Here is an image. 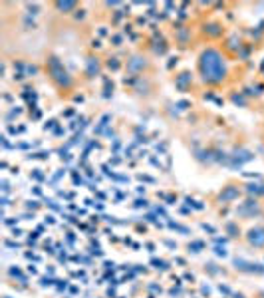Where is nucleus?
I'll return each mask as SVG.
<instances>
[{"mask_svg":"<svg viewBox=\"0 0 264 298\" xmlns=\"http://www.w3.org/2000/svg\"><path fill=\"white\" fill-rule=\"evenodd\" d=\"M56 8L58 10H66V14H68L70 10L76 8V2H56Z\"/></svg>","mask_w":264,"mask_h":298,"instance_id":"423d86ee","label":"nucleus"},{"mask_svg":"<svg viewBox=\"0 0 264 298\" xmlns=\"http://www.w3.org/2000/svg\"><path fill=\"white\" fill-rule=\"evenodd\" d=\"M48 72H50L52 82H54L60 90H68V88L72 86V78H70L68 70L64 68V64L60 62V58H56V56H50V58H48Z\"/></svg>","mask_w":264,"mask_h":298,"instance_id":"f03ea898","label":"nucleus"},{"mask_svg":"<svg viewBox=\"0 0 264 298\" xmlns=\"http://www.w3.org/2000/svg\"><path fill=\"white\" fill-rule=\"evenodd\" d=\"M238 187H234V185H228V187H224L222 191H220V195H219V199L222 201V203H230V201H234L236 197H238Z\"/></svg>","mask_w":264,"mask_h":298,"instance_id":"20e7f679","label":"nucleus"},{"mask_svg":"<svg viewBox=\"0 0 264 298\" xmlns=\"http://www.w3.org/2000/svg\"><path fill=\"white\" fill-rule=\"evenodd\" d=\"M246 243L254 248H262L264 247V227H252L246 233Z\"/></svg>","mask_w":264,"mask_h":298,"instance_id":"7ed1b4c3","label":"nucleus"},{"mask_svg":"<svg viewBox=\"0 0 264 298\" xmlns=\"http://www.w3.org/2000/svg\"><path fill=\"white\" fill-rule=\"evenodd\" d=\"M246 191H248V193H254V195H264V185H260V183H250V185H246Z\"/></svg>","mask_w":264,"mask_h":298,"instance_id":"39448f33","label":"nucleus"},{"mask_svg":"<svg viewBox=\"0 0 264 298\" xmlns=\"http://www.w3.org/2000/svg\"><path fill=\"white\" fill-rule=\"evenodd\" d=\"M199 74L201 80L209 86H220L228 78L226 58L217 48H207L199 56Z\"/></svg>","mask_w":264,"mask_h":298,"instance_id":"f257e3e1","label":"nucleus"}]
</instances>
